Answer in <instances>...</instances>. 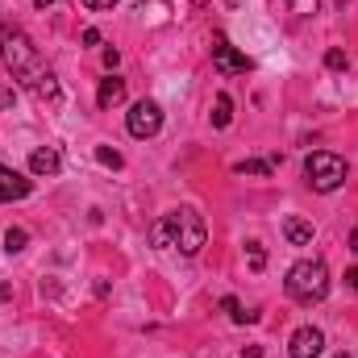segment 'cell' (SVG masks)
Wrapping results in <instances>:
<instances>
[{"instance_id": "16", "label": "cell", "mask_w": 358, "mask_h": 358, "mask_svg": "<svg viewBox=\"0 0 358 358\" xmlns=\"http://www.w3.org/2000/svg\"><path fill=\"white\" fill-rule=\"evenodd\" d=\"M25 242H29V234H25V229H8V234H4V250H8V255L25 250Z\"/></svg>"}, {"instance_id": "13", "label": "cell", "mask_w": 358, "mask_h": 358, "mask_svg": "<svg viewBox=\"0 0 358 358\" xmlns=\"http://www.w3.org/2000/svg\"><path fill=\"white\" fill-rule=\"evenodd\" d=\"M229 121H234V100L221 92V96L213 100V125H217V129H229Z\"/></svg>"}, {"instance_id": "2", "label": "cell", "mask_w": 358, "mask_h": 358, "mask_svg": "<svg viewBox=\"0 0 358 358\" xmlns=\"http://www.w3.org/2000/svg\"><path fill=\"white\" fill-rule=\"evenodd\" d=\"M283 287H287V296H292L296 304H317V300H325V296H329V267H325V259H300L296 267L287 271Z\"/></svg>"}, {"instance_id": "18", "label": "cell", "mask_w": 358, "mask_h": 358, "mask_svg": "<svg viewBox=\"0 0 358 358\" xmlns=\"http://www.w3.org/2000/svg\"><path fill=\"white\" fill-rule=\"evenodd\" d=\"M96 159H100V163H104V167H113V171H117V167H121V163H125V159H121V155H117V150H108V146H96Z\"/></svg>"}, {"instance_id": "15", "label": "cell", "mask_w": 358, "mask_h": 358, "mask_svg": "<svg viewBox=\"0 0 358 358\" xmlns=\"http://www.w3.org/2000/svg\"><path fill=\"white\" fill-rule=\"evenodd\" d=\"M234 171H238V176H271V171H275V159H246V163H238Z\"/></svg>"}, {"instance_id": "8", "label": "cell", "mask_w": 358, "mask_h": 358, "mask_svg": "<svg viewBox=\"0 0 358 358\" xmlns=\"http://www.w3.org/2000/svg\"><path fill=\"white\" fill-rule=\"evenodd\" d=\"M29 187H34L29 179L17 176V171H8V167L0 163V204H4V200H25V196H29Z\"/></svg>"}, {"instance_id": "3", "label": "cell", "mask_w": 358, "mask_h": 358, "mask_svg": "<svg viewBox=\"0 0 358 358\" xmlns=\"http://www.w3.org/2000/svg\"><path fill=\"white\" fill-rule=\"evenodd\" d=\"M163 221H167V238H171V246H176L183 259H196V255L204 250L208 229H204V217H200L196 208H176V213H167Z\"/></svg>"}, {"instance_id": "29", "label": "cell", "mask_w": 358, "mask_h": 358, "mask_svg": "<svg viewBox=\"0 0 358 358\" xmlns=\"http://www.w3.org/2000/svg\"><path fill=\"white\" fill-rule=\"evenodd\" d=\"M225 4H229V8H238V4H246V0H225Z\"/></svg>"}, {"instance_id": "23", "label": "cell", "mask_w": 358, "mask_h": 358, "mask_svg": "<svg viewBox=\"0 0 358 358\" xmlns=\"http://www.w3.org/2000/svg\"><path fill=\"white\" fill-rule=\"evenodd\" d=\"M84 4H88V8H96V13H104V8H117L121 0H84Z\"/></svg>"}, {"instance_id": "4", "label": "cell", "mask_w": 358, "mask_h": 358, "mask_svg": "<svg viewBox=\"0 0 358 358\" xmlns=\"http://www.w3.org/2000/svg\"><path fill=\"white\" fill-rule=\"evenodd\" d=\"M304 176L313 183V192H338L346 183V163L338 155H329V150H313L304 159Z\"/></svg>"}, {"instance_id": "17", "label": "cell", "mask_w": 358, "mask_h": 358, "mask_svg": "<svg viewBox=\"0 0 358 358\" xmlns=\"http://www.w3.org/2000/svg\"><path fill=\"white\" fill-rule=\"evenodd\" d=\"M150 246H159V250L171 246V238H167V221H155V225H150Z\"/></svg>"}, {"instance_id": "25", "label": "cell", "mask_w": 358, "mask_h": 358, "mask_svg": "<svg viewBox=\"0 0 358 358\" xmlns=\"http://www.w3.org/2000/svg\"><path fill=\"white\" fill-rule=\"evenodd\" d=\"M100 42V29H84V46H96Z\"/></svg>"}, {"instance_id": "7", "label": "cell", "mask_w": 358, "mask_h": 358, "mask_svg": "<svg viewBox=\"0 0 358 358\" xmlns=\"http://www.w3.org/2000/svg\"><path fill=\"white\" fill-rule=\"evenodd\" d=\"M321 350H325V334H321L317 325L296 329V334H292V342H287V355H292V358H321Z\"/></svg>"}, {"instance_id": "24", "label": "cell", "mask_w": 358, "mask_h": 358, "mask_svg": "<svg viewBox=\"0 0 358 358\" xmlns=\"http://www.w3.org/2000/svg\"><path fill=\"white\" fill-rule=\"evenodd\" d=\"M4 300H13V283H8V279H0V304H4Z\"/></svg>"}, {"instance_id": "12", "label": "cell", "mask_w": 358, "mask_h": 358, "mask_svg": "<svg viewBox=\"0 0 358 358\" xmlns=\"http://www.w3.org/2000/svg\"><path fill=\"white\" fill-rule=\"evenodd\" d=\"M283 238L292 246H308L313 242V221H300V217H283Z\"/></svg>"}, {"instance_id": "28", "label": "cell", "mask_w": 358, "mask_h": 358, "mask_svg": "<svg viewBox=\"0 0 358 358\" xmlns=\"http://www.w3.org/2000/svg\"><path fill=\"white\" fill-rule=\"evenodd\" d=\"M350 250L358 255V225H355V234H350Z\"/></svg>"}, {"instance_id": "5", "label": "cell", "mask_w": 358, "mask_h": 358, "mask_svg": "<svg viewBox=\"0 0 358 358\" xmlns=\"http://www.w3.org/2000/svg\"><path fill=\"white\" fill-rule=\"evenodd\" d=\"M129 134L134 138H155L159 129H163V108L155 104V100H138L134 108H129Z\"/></svg>"}, {"instance_id": "26", "label": "cell", "mask_w": 358, "mask_h": 358, "mask_svg": "<svg viewBox=\"0 0 358 358\" xmlns=\"http://www.w3.org/2000/svg\"><path fill=\"white\" fill-rule=\"evenodd\" d=\"M346 283H350V287L358 292V267H350V271H346Z\"/></svg>"}, {"instance_id": "27", "label": "cell", "mask_w": 358, "mask_h": 358, "mask_svg": "<svg viewBox=\"0 0 358 358\" xmlns=\"http://www.w3.org/2000/svg\"><path fill=\"white\" fill-rule=\"evenodd\" d=\"M246 358H263V346H246Z\"/></svg>"}, {"instance_id": "20", "label": "cell", "mask_w": 358, "mask_h": 358, "mask_svg": "<svg viewBox=\"0 0 358 358\" xmlns=\"http://www.w3.org/2000/svg\"><path fill=\"white\" fill-rule=\"evenodd\" d=\"M325 67H329V71H342V67H346V50H338V46H334V50L325 55Z\"/></svg>"}, {"instance_id": "1", "label": "cell", "mask_w": 358, "mask_h": 358, "mask_svg": "<svg viewBox=\"0 0 358 358\" xmlns=\"http://www.w3.org/2000/svg\"><path fill=\"white\" fill-rule=\"evenodd\" d=\"M0 59H4V67L13 71V80H21L25 88H29L38 76H46V67H42V59H38V46L29 42V34H25L21 25H0Z\"/></svg>"}, {"instance_id": "19", "label": "cell", "mask_w": 358, "mask_h": 358, "mask_svg": "<svg viewBox=\"0 0 358 358\" xmlns=\"http://www.w3.org/2000/svg\"><path fill=\"white\" fill-rule=\"evenodd\" d=\"M246 255H250V267H255V271L267 267V250H263L259 242H250V246H246Z\"/></svg>"}, {"instance_id": "11", "label": "cell", "mask_w": 358, "mask_h": 358, "mask_svg": "<svg viewBox=\"0 0 358 358\" xmlns=\"http://www.w3.org/2000/svg\"><path fill=\"white\" fill-rule=\"evenodd\" d=\"M29 92H34L38 100H46V104H55V108L63 104V88H59V80H55L50 71H46V76H38V80L29 84Z\"/></svg>"}, {"instance_id": "6", "label": "cell", "mask_w": 358, "mask_h": 358, "mask_svg": "<svg viewBox=\"0 0 358 358\" xmlns=\"http://www.w3.org/2000/svg\"><path fill=\"white\" fill-rule=\"evenodd\" d=\"M213 63H217V71H221V76H246V71H250V59H246V55H238V50L229 46V38H225V34H217V38H213Z\"/></svg>"}, {"instance_id": "14", "label": "cell", "mask_w": 358, "mask_h": 358, "mask_svg": "<svg viewBox=\"0 0 358 358\" xmlns=\"http://www.w3.org/2000/svg\"><path fill=\"white\" fill-rule=\"evenodd\" d=\"M221 308L229 313V321H234V325H255V321H259V313H246V308H242V300H234V296H225V300H221Z\"/></svg>"}, {"instance_id": "22", "label": "cell", "mask_w": 358, "mask_h": 358, "mask_svg": "<svg viewBox=\"0 0 358 358\" xmlns=\"http://www.w3.org/2000/svg\"><path fill=\"white\" fill-rule=\"evenodd\" d=\"M287 4H292L300 17H304V13H317V0H287Z\"/></svg>"}, {"instance_id": "10", "label": "cell", "mask_w": 358, "mask_h": 358, "mask_svg": "<svg viewBox=\"0 0 358 358\" xmlns=\"http://www.w3.org/2000/svg\"><path fill=\"white\" fill-rule=\"evenodd\" d=\"M121 100H125V80H117V76L100 80V92H96V104L100 108H117Z\"/></svg>"}, {"instance_id": "30", "label": "cell", "mask_w": 358, "mask_h": 358, "mask_svg": "<svg viewBox=\"0 0 358 358\" xmlns=\"http://www.w3.org/2000/svg\"><path fill=\"white\" fill-rule=\"evenodd\" d=\"M34 4H38V8H46V4H55V0H34Z\"/></svg>"}, {"instance_id": "9", "label": "cell", "mask_w": 358, "mask_h": 358, "mask_svg": "<svg viewBox=\"0 0 358 358\" xmlns=\"http://www.w3.org/2000/svg\"><path fill=\"white\" fill-rule=\"evenodd\" d=\"M59 167H63V159H59V150L55 146H38L34 155H29V171L34 176H59Z\"/></svg>"}, {"instance_id": "21", "label": "cell", "mask_w": 358, "mask_h": 358, "mask_svg": "<svg viewBox=\"0 0 358 358\" xmlns=\"http://www.w3.org/2000/svg\"><path fill=\"white\" fill-rule=\"evenodd\" d=\"M13 104H17V88H4V84H0V113L13 108Z\"/></svg>"}]
</instances>
